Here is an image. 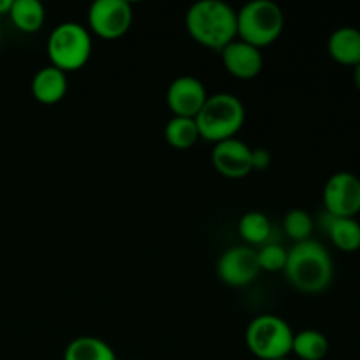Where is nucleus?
Here are the masks:
<instances>
[{"label":"nucleus","instance_id":"nucleus-1","mask_svg":"<svg viewBox=\"0 0 360 360\" xmlns=\"http://www.w3.org/2000/svg\"><path fill=\"white\" fill-rule=\"evenodd\" d=\"M288 283L304 294H320L334 276L333 257L322 243L315 239L295 243L287 255L283 269Z\"/></svg>","mask_w":360,"mask_h":360},{"label":"nucleus","instance_id":"nucleus-2","mask_svg":"<svg viewBox=\"0 0 360 360\" xmlns=\"http://www.w3.org/2000/svg\"><path fill=\"white\" fill-rule=\"evenodd\" d=\"M186 30L204 48L221 51L238 39V13L221 0H199L188 9Z\"/></svg>","mask_w":360,"mask_h":360},{"label":"nucleus","instance_id":"nucleus-3","mask_svg":"<svg viewBox=\"0 0 360 360\" xmlns=\"http://www.w3.org/2000/svg\"><path fill=\"white\" fill-rule=\"evenodd\" d=\"M245 118L246 112L241 98L232 94H217L207 97L195 116V123L200 137L217 144L236 137Z\"/></svg>","mask_w":360,"mask_h":360},{"label":"nucleus","instance_id":"nucleus-4","mask_svg":"<svg viewBox=\"0 0 360 360\" xmlns=\"http://www.w3.org/2000/svg\"><path fill=\"white\" fill-rule=\"evenodd\" d=\"M285 16L273 0H252L238 11V37L255 48H266L281 35Z\"/></svg>","mask_w":360,"mask_h":360},{"label":"nucleus","instance_id":"nucleus-5","mask_svg":"<svg viewBox=\"0 0 360 360\" xmlns=\"http://www.w3.org/2000/svg\"><path fill=\"white\" fill-rule=\"evenodd\" d=\"M46 49L51 65L67 74L69 70H77L86 65L94 42L90 32L83 25L65 21L53 28Z\"/></svg>","mask_w":360,"mask_h":360},{"label":"nucleus","instance_id":"nucleus-6","mask_svg":"<svg viewBox=\"0 0 360 360\" xmlns=\"http://www.w3.org/2000/svg\"><path fill=\"white\" fill-rule=\"evenodd\" d=\"M294 330L276 315H260L246 329V347L260 360L287 359L292 354Z\"/></svg>","mask_w":360,"mask_h":360},{"label":"nucleus","instance_id":"nucleus-7","mask_svg":"<svg viewBox=\"0 0 360 360\" xmlns=\"http://www.w3.org/2000/svg\"><path fill=\"white\" fill-rule=\"evenodd\" d=\"M323 206L338 218H355L360 211V178L350 171L334 172L323 186Z\"/></svg>","mask_w":360,"mask_h":360},{"label":"nucleus","instance_id":"nucleus-8","mask_svg":"<svg viewBox=\"0 0 360 360\" xmlns=\"http://www.w3.org/2000/svg\"><path fill=\"white\" fill-rule=\"evenodd\" d=\"M132 6L127 0H97L88 11L91 32L102 39H118L132 25Z\"/></svg>","mask_w":360,"mask_h":360},{"label":"nucleus","instance_id":"nucleus-9","mask_svg":"<svg viewBox=\"0 0 360 360\" xmlns=\"http://www.w3.org/2000/svg\"><path fill=\"white\" fill-rule=\"evenodd\" d=\"M260 266L257 252L250 246H232L225 250L217 264V274L229 287H246L259 276Z\"/></svg>","mask_w":360,"mask_h":360},{"label":"nucleus","instance_id":"nucleus-10","mask_svg":"<svg viewBox=\"0 0 360 360\" xmlns=\"http://www.w3.org/2000/svg\"><path fill=\"white\" fill-rule=\"evenodd\" d=\"M207 97L210 95L202 81L193 76L176 77L167 88V105L174 116L195 118Z\"/></svg>","mask_w":360,"mask_h":360},{"label":"nucleus","instance_id":"nucleus-11","mask_svg":"<svg viewBox=\"0 0 360 360\" xmlns=\"http://www.w3.org/2000/svg\"><path fill=\"white\" fill-rule=\"evenodd\" d=\"M213 165L227 178H245L252 169V148L238 137L217 143L213 148Z\"/></svg>","mask_w":360,"mask_h":360},{"label":"nucleus","instance_id":"nucleus-12","mask_svg":"<svg viewBox=\"0 0 360 360\" xmlns=\"http://www.w3.org/2000/svg\"><path fill=\"white\" fill-rule=\"evenodd\" d=\"M221 60H224V65L229 74L239 77V79H252V77L259 76L264 67L260 49L248 42L239 41V39L221 49Z\"/></svg>","mask_w":360,"mask_h":360},{"label":"nucleus","instance_id":"nucleus-13","mask_svg":"<svg viewBox=\"0 0 360 360\" xmlns=\"http://www.w3.org/2000/svg\"><path fill=\"white\" fill-rule=\"evenodd\" d=\"M67 88H69L67 74L53 65L42 67L32 79V94H34L35 101H39L41 104L51 105L60 102L65 97Z\"/></svg>","mask_w":360,"mask_h":360},{"label":"nucleus","instance_id":"nucleus-14","mask_svg":"<svg viewBox=\"0 0 360 360\" xmlns=\"http://www.w3.org/2000/svg\"><path fill=\"white\" fill-rule=\"evenodd\" d=\"M329 55L343 65L360 63V30L355 27H340L330 34L327 42Z\"/></svg>","mask_w":360,"mask_h":360},{"label":"nucleus","instance_id":"nucleus-15","mask_svg":"<svg viewBox=\"0 0 360 360\" xmlns=\"http://www.w3.org/2000/svg\"><path fill=\"white\" fill-rule=\"evenodd\" d=\"M63 360H116V355L101 338L81 336L67 345Z\"/></svg>","mask_w":360,"mask_h":360},{"label":"nucleus","instance_id":"nucleus-16","mask_svg":"<svg viewBox=\"0 0 360 360\" xmlns=\"http://www.w3.org/2000/svg\"><path fill=\"white\" fill-rule=\"evenodd\" d=\"M9 16L16 28L25 34H34L44 25V6L39 0H13Z\"/></svg>","mask_w":360,"mask_h":360},{"label":"nucleus","instance_id":"nucleus-17","mask_svg":"<svg viewBox=\"0 0 360 360\" xmlns=\"http://www.w3.org/2000/svg\"><path fill=\"white\" fill-rule=\"evenodd\" d=\"M329 352V340L326 334L315 329H306L294 334L292 354L301 360H323Z\"/></svg>","mask_w":360,"mask_h":360},{"label":"nucleus","instance_id":"nucleus-18","mask_svg":"<svg viewBox=\"0 0 360 360\" xmlns=\"http://www.w3.org/2000/svg\"><path fill=\"white\" fill-rule=\"evenodd\" d=\"M165 141L176 150H188L200 139L195 118L172 116L165 125Z\"/></svg>","mask_w":360,"mask_h":360},{"label":"nucleus","instance_id":"nucleus-19","mask_svg":"<svg viewBox=\"0 0 360 360\" xmlns=\"http://www.w3.org/2000/svg\"><path fill=\"white\" fill-rule=\"evenodd\" d=\"M327 236L341 252H357L360 248V221L357 218L334 217Z\"/></svg>","mask_w":360,"mask_h":360},{"label":"nucleus","instance_id":"nucleus-20","mask_svg":"<svg viewBox=\"0 0 360 360\" xmlns=\"http://www.w3.org/2000/svg\"><path fill=\"white\" fill-rule=\"evenodd\" d=\"M238 232L248 245H267L271 238V227L269 218L260 211H248L241 217L238 224Z\"/></svg>","mask_w":360,"mask_h":360},{"label":"nucleus","instance_id":"nucleus-21","mask_svg":"<svg viewBox=\"0 0 360 360\" xmlns=\"http://www.w3.org/2000/svg\"><path fill=\"white\" fill-rule=\"evenodd\" d=\"M283 229L288 238L294 239L295 243L306 241L313 232V218L304 210L295 207V210H290L285 214Z\"/></svg>","mask_w":360,"mask_h":360},{"label":"nucleus","instance_id":"nucleus-22","mask_svg":"<svg viewBox=\"0 0 360 360\" xmlns=\"http://www.w3.org/2000/svg\"><path fill=\"white\" fill-rule=\"evenodd\" d=\"M287 255L288 250H285L283 246L276 245V243H267L260 248V252H257L260 271H267V273L283 271L285 264H287Z\"/></svg>","mask_w":360,"mask_h":360},{"label":"nucleus","instance_id":"nucleus-23","mask_svg":"<svg viewBox=\"0 0 360 360\" xmlns=\"http://www.w3.org/2000/svg\"><path fill=\"white\" fill-rule=\"evenodd\" d=\"M271 165V153L264 148L252 150V169L253 171H266Z\"/></svg>","mask_w":360,"mask_h":360},{"label":"nucleus","instance_id":"nucleus-24","mask_svg":"<svg viewBox=\"0 0 360 360\" xmlns=\"http://www.w3.org/2000/svg\"><path fill=\"white\" fill-rule=\"evenodd\" d=\"M11 6H13V0H0V14L9 13Z\"/></svg>","mask_w":360,"mask_h":360},{"label":"nucleus","instance_id":"nucleus-25","mask_svg":"<svg viewBox=\"0 0 360 360\" xmlns=\"http://www.w3.org/2000/svg\"><path fill=\"white\" fill-rule=\"evenodd\" d=\"M354 83H355V86L360 90V63L354 67Z\"/></svg>","mask_w":360,"mask_h":360},{"label":"nucleus","instance_id":"nucleus-26","mask_svg":"<svg viewBox=\"0 0 360 360\" xmlns=\"http://www.w3.org/2000/svg\"><path fill=\"white\" fill-rule=\"evenodd\" d=\"M280 360H288V359H280Z\"/></svg>","mask_w":360,"mask_h":360}]
</instances>
